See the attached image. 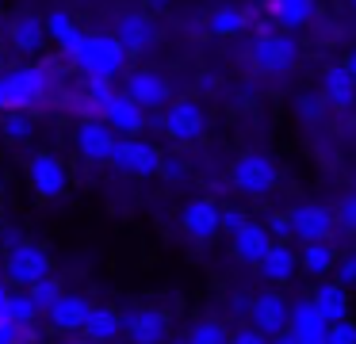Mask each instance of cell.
<instances>
[{
    "label": "cell",
    "mask_w": 356,
    "mask_h": 344,
    "mask_svg": "<svg viewBox=\"0 0 356 344\" xmlns=\"http://www.w3.org/2000/svg\"><path fill=\"white\" fill-rule=\"evenodd\" d=\"M0 73H4V46H0Z\"/></svg>",
    "instance_id": "cell-48"
},
{
    "label": "cell",
    "mask_w": 356,
    "mask_h": 344,
    "mask_svg": "<svg viewBox=\"0 0 356 344\" xmlns=\"http://www.w3.org/2000/svg\"><path fill=\"white\" fill-rule=\"evenodd\" d=\"M230 336L234 333H226V325H218V321H195L184 344H230Z\"/></svg>",
    "instance_id": "cell-30"
},
{
    "label": "cell",
    "mask_w": 356,
    "mask_h": 344,
    "mask_svg": "<svg viewBox=\"0 0 356 344\" xmlns=\"http://www.w3.org/2000/svg\"><path fill=\"white\" fill-rule=\"evenodd\" d=\"M245 222H249V218H245V211H238V206H222V229H226L230 237L238 234V229L245 226Z\"/></svg>",
    "instance_id": "cell-39"
},
{
    "label": "cell",
    "mask_w": 356,
    "mask_h": 344,
    "mask_svg": "<svg viewBox=\"0 0 356 344\" xmlns=\"http://www.w3.org/2000/svg\"><path fill=\"white\" fill-rule=\"evenodd\" d=\"M291 333L299 336V344H325L330 336V321L314 306V298H302L291 306Z\"/></svg>",
    "instance_id": "cell-18"
},
{
    "label": "cell",
    "mask_w": 356,
    "mask_h": 344,
    "mask_svg": "<svg viewBox=\"0 0 356 344\" xmlns=\"http://www.w3.org/2000/svg\"><path fill=\"white\" fill-rule=\"evenodd\" d=\"M348 295H353V290L341 287L337 279H325V283H318V287H314V295H310V298H314V306L325 313V321L333 325V321H345L348 318V306H353V302H348Z\"/></svg>",
    "instance_id": "cell-23"
},
{
    "label": "cell",
    "mask_w": 356,
    "mask_h": 344,
    "mask_svg": "<svg viewBox=\"0 0 356 344\" xmlns=\"http://www.w3.org/2000/svg\"><path fill=\"white\" fill-rule=\"evenodd\" d=\"M27 290H31V295H35V302H39L42 310H50V306H54L58 298L65 295V290L58 287V279H54V275H47V279H42V283H35V287H27Z\"/></svg>",
    "instance_id": "cell-32"
},
{
    "label": "cell",
    "mask_w": 356,
    "mask_h": 344,
    "mask_svg": "<svg viewBox=\"0 0 356 344\" xmlns=\"http://www.w3.org/2000/svg\"><path fill=\"white\" fill-rule=\"evenodd\" d=\"M291 229L299 241H330V234L337 229V211L322 203H299L291 206Z\"/></svg>",
    "instance_id": "cell-9"
},
{
    "label": "cell",
    "mask_w": 356,
    "mask_h": 344,
    "mask_svg": "<svg viewBox=\"0 0 356 344\" xmlns=\"http://www.w3.org/2000/svg\"><path fill=\"white\" fill-rule=\"evenodd\" d=\"M88 313H92V302H88L85 295H62L47 310V318H50V325H54L58 333H77V329H85Z\"/></svg>",
    "instance_id": "cell-19"
},
{
    "label": "cell",
    "mask_w": 356,
    "mask_h": 344,
    "mask_svg": "<svg viewBox=\"0 0 356 344\" xmlns=\"http://www.w3.org/2000/svg\"><path fill=\"white\" fill-rule=\"evenodd\" d=\"M127 96H134L146 111H157V107L172 104V84L157 69H134V73H127Z\"/></svg>",
    "instance_id": "cell-13"
},
{
    "label": "cell",
    "mask_w": 356,
    "mask_h": 344,
    "mask_svg": "<svg viewBox=\"0 0 356 344\" xmlns=\"http://www.w3.org/2000/svg\"><path fill=\"white\" fill-rule=\"evenodd\" d=\"M161 172L169 176V180H180V176H184V165H180V161H169L165 157V165H161Z\"/></svg>",
    "instance_id": "cell-42"
},
{
    "label": "cell",
    "mask_w": 356,
    "mask_h": 344,
    "mask_svg": "<svg viewBox=\"0 0 356 344\" xmlns=\"http://www.w3.org/2000/svg\"><path fill=\"white\" fill-rule=\"evenodd\" d=\"M4 96H8V111H31L35 104H42L50 92V76L39 65H16L4 69Z\"/></svg>",
    "instance_id": "cell-3"
},
{
    "label": "cell",
    "mask_w": 356,
    "mask_h": 344,
    "mask_svg": "<svg viewBox=\"0 0 356 344\" xmlns=\"http://www.w3.org/2000/svg\"><path fill=\"white\" fill-rule=\"evenodd\" d=\"M81 333H85L92 344L115 341V336L123 333V313H119L115 306H92V313H88V321H85Z\"/></svg>",
    "instance_id": "cell-25"
},
{
    "label": "cell",
    "mask_w": 356,
    "mask_h": 344,
    "mask_svg": "<svg viewBox=\"0 0 356 344\" xmlns=\"http://www.w3.org/2000/svg\"><path fill=\"white\" fill-rule=\"evenodd\" d=\"M230 344H272V336H264L261 329L249 325V329H238V333L230 336Z\"/></svg>",
    "instance_id": "cell-40"
},
{
    "label": "cell",
    "mask_w": 356,
    "mask_h": 344,
    "mask_svg": "<svg viewBox=\"0 0 356 344\" xmlns=\"http://www.w3.org/2000/svg\"><path fill=\"white\" fill-rule=\"evenodd\" d=\"M27 180H31V188L39 199H58L70 188V168H65V161L54 157V153H35L31 165H27Z\"/></svg>",
    "instance_id": "cell-8"
},
{
    "label": "cell",
    "mask_w": 356,
    "mask_h": 344,
    "mask_svg": "<svg viewBox=\"0 0 356 344\" xmlns=\"http://www.w3.org/2000/svg\"><path fill=\"white\" fill-rule=\"evenodd\" d=\"M264 226H268V234L276 237V241L295 237V229H291V211H272L268 218H264Z\"/></svg>",
    "instance_id": "cell-33"
},
{
    "label": "cell",
    "mask_w": 356,
    "mask_h": 344,
    "mask_svg": "<svg viewBox=\"0 0 356 344\" xmlns=\"http://www.w3.org/2000/svg\"><path fill=\"white\" fill-rule=\"evenodd\" d=\"M345 69L353 73V81H356V50H348V58H345Z\"/></svg>",
    "instance_id": "cell-46"
},
{
    "label": "cell",
    "mask_w": 356,
    "mask_h": 344,
    "mask_svg": "<svg viewBox=\"0 0 356 344\" xmlns=\"http://www.w3.org/2000/svg\"><path fill=\"white\" fill-rule=\"evenodd\" d=\"M31 130H35V122L27 111H4V119H0V134L8 138V142H27Z\"/></svg>",
    "instance_id": "cell-31"
},
{
    "label": "cell",
    "mask_w": 356,
    "mask_h": 344,
    "mask_svg": "<svg viewBox=\"0 0 356 344\" xmlns=\"http://www.w3.org/2000/svg\"><path fill=\"white\" fill-rule=\"evenodd\" d=\"M268 12H272V19H276L280 27L295 31L314 15V0H268Z\"/></svg>",
    "instance_id": "cell-27"
},
{
    "label": "cell",
    "mask_w": 356,
    "mask_h": 344,
    "mask_svg": "<svg viewBox=\"0 0 356 344\" xmlns=\"http://www.w3.org/2000/svg\"><path fill=\"white\" fill-rule=\"evenodd\" d=\"M230 241H234V256H238L241 264L261 268V260L268 256V249L276 245V237L268 234V226H264V222H253V218H249L245 226H241L238 234L230 237Z\"/></svg>",
    "instance_id": "cell-17"
},
{
    "label": "cell",
    "mask_w": 356,
    "mask_h": 344,
    "mask_svg": "<svg viewBox=\"0 0 356 344\" xmlns=\"http://www.w3.org/2000/svg\"><path fill=\"white\" fill-rule=\"evenodd\" d=\"M180 226L192 241H211V237L222 234V206L215 199H192L180 211Z\"/></svg>",
    "instance_id": "cell-11"
},
{
    "label": "cell",
    "mask_w": 356,
    "mask_h": 344,
    "mask_svg": "<svg viewBox=\"0 0 356 344\" xmlns=\"http://www.w3.org/2000/svg\"><path fill=\"white\" fill-rule=\"evenodd\" d=\"M0 111H8V96H4V76H0Z\"/></svg>",
    "instance_id": "cell-47"
},
{
    "label": "cell",
    "mask_w": 356,
    "mask_h": 344,
    "mask_svg": "<svg viewBox=\"0 0 356 344\" xmlns=\"http://www.w3.org/2000/svg\"><path fill=\"white\" fill-rule=\"evenodd\" d=\"M272 344H299V336L287 329V333H280V336H272Z\"/></svg>",
    "instance_id": "cell-45"
},
{
    "label": "cell",
    "mask_w": 356,
    "mask_h": 344,
    "mask_svg": "<svg viewBox=\"0 0 356 344\" xmlns=\"http://www.w3.org/2000/svg\"><path fill=\"white\" fill-rule=\"evenodd\" d=\"M115 38L123 42V50L131 54V58H138V54H146L149 46L157 42V23L149 19L146 12H127V15H119V23H115Z\"/></svg>",
    "instance_id": "cell-16"
},
{
    "label": "cell",
    "mask_w": 356,
    "mask_h": 344,
    "mask_svg": "<svg viewBox=\"0 0 356 344\" xmlns=\"http://www.w3.org/2000/svg\"><path fill=\"white\" fill-rule=\"evenodd\" d=\"M127 58L131 54L123 50L115 35H85V46L73 58V65L85 73V81H115L127 69Z\"/></svg>",
    "instance_id": "cell-1"
},
{
    "label": "cell",
    "mask_w": 356,
    "mask_h": 344,
    "mask_svg": "<svg viewBox=\"0 0 356 344\" xmlns=\"http://www.w3.org/2000/svg\"><path fill=\"white\" fill-rule=\"evenodd\" d=\"M302 272L307 275H333V268H337V252H333V245L330 241H310V245H302Z\"/></svg>",
    "instance_id": "cell-26"
},
{
    "label": "cell",
    "mask_w": 356,
    "mask_h": 344,
    "mask_svg": "<svg viewBox=\"0 0 356 344\" xmlns=\"http://www.w3.org/2000/svg\"><path fill=\"white\" fill-rule=\"evenodd\" d=\"M207 31H211L215 38H234V35H241V31H245V12H241V8H234V4L215 8V12H211Z\"/></svg>",
    "instance_id": "cell-28"
},
{
    "label": "cell",
    "mask_w": 356,
    "mask_h": 344,
    "mask_svg": "<svg viewBox=\"0 0 356 344\" xmlns=\"http://www.w3.org/2000/svg\"><path fill=\"white\" fill-rule=\"evenodd\" d=\"M111 165L127 176H157L165 165V157L154 142H146V138H119Z\"/></svg>",
    "instance_id": "cell-7"
},
{
    "label": "cell",
    "mask_w": 356,
    "mask_h": 344,
    "mask_svg": "<svg viewBox=\"0 0 356 344\" xmlns=\"http://www.w3.org/2000/svg\"><path fill=\"white\" fill-rule=\"evenodd\" d=\"M100 119L108 122V126L115 130V134H123V138H138V134H142V126H146V107H142L134 96H127V92H115V99H111V104L104 107Z\"/></svg>",
    "instance_id": "cell-15"
},
{
    "label": "cell",
    "mask_w": 356,
    "mask_h": 344,
    "mask_svg": "<svg viewBox=\"0 0 356 344\" xmlns=\"http://www.w3.org/2000/svg\"><path fill=\"white\" fill-rule=\"evenodd\" d=\"M299 268H302V260H299V252H295L287 241H276L268 249V256L261 260V275L268 283H287Z\"/></svg>",
    "instance_id": "cell-20"
},
{
    "label": "cell",
    "mask_w": 356,
    "mask_h": 344,
    "mask_svg": "<svg viewBox=\"0 0 356 344\" xmlns=\"http://www.w3.org/2000/svg\"><path fill=\"white\" fill-rule=\"evenodd\" d=\"M88 99H92L96 111L104 115V107L115 99V88H111V81H88Z\"/></svg>",
    "instance_id": "cell-38"
},
{
    "label": "cell",
    "mask_w": 356,
    "mask_h": 344,
    "mask_svg": "<svg viewBox=\"0 0 356 344\" xmlns=\"http://www.w3.org/2000/svg\"><path fill=\"white\" fill-rule=\"evenodd\" d=\"M325 344H356V321H353V318L333 321V325H330V336H325Z\"/></svg>",
    "instance_id": "cell-36"
},
{
    "label": "cell",
    "mask_w": 356,
    "mask_h": 344,
    "mask_svg": "<svg viewBox=\"0 0 356 344\" xmlns=\"http://www.w3.org/2000/svg\"><path fill=\"white\" fill-rule=\"evenodd\" d=\"M42 313V306L35 302V295L27 287H12L8 295V318L16 321V325H35V318Z\"/></svg>",
    "instance_id": "cell-29"
},
{
    "label": "cell",
    "mask_w": 356,
    "mask_h": 344,
    "mask_svg": "<svg viewBox=\"0 0 356 344\" xmlns=\"http://www.w3.org/2000/svg\"><path fill=\"white\" fill-rule=\"evenodd\" d=\"M337 226L348 229V234H356V191H348L337 203Z\"/></svg>",
    "instance_id": "cell-37"
},
{
    "label": "cell",
    "mask_w": 356,
    "mask_h": 344,
    "mask_svg": "<svg viewBox=\"0 0 356 344\" xmlns=\"http://www.w3.org/2000/svg\"><path fill=\"white\" fill-rule=\"evenodd\" d=\"M8 38H12V50H19V54H39L42 42L50 38V31H47V23H42L39 15H19V19H12Z\"/></svg>",
    "instance_id": "cell-22"
},
{
    "label": "cell",
    "mask_w": 356,
    "mask_h": 344,
    "mask_svg": "<svg viewBox=\"0 0 356 344\" xmlns=\"http://www.w3.org/2000/svg\"><path fill=\"white\" fill-rule=\"evenodd\" d=\"M47 31H50V38L58 42V50L65 54V58H77L81 54V46H85V31L73 23V15L70 12H54V15H47Z\"/></svg>",
    "instance_id": "cell-24"
},
{
    "label": "cell",
    "mask_w": 356,
    "mask_h": 344,
    "mask_svg": "<svg viewBox=\"0 0 356 344\" xmlns=\"http://www.w3.org/2000/svg\"><path fill=\"white\" fill-rule=\"evenodd\" d=\"M299 61V42L291 35H280V31H268L253 42V65L268 76H284L295 69Z\"/></svg>",
    "instance_id": "cell-6"
},
{
    "label": "cell",
    "mask_w": 356,
    "mask_h": 344,
    "mask_svg": "<svg viewBox=\"0 0 356 344\" xmlns=\"http://www.w3.org/2000/svg\"><path fill=\"white\" fill-rule=\"evenodd\" d=\"M276 176H280V168H276V161L268 157V153H241L238 161H234V168H230V183L241 191V195H249V199H261V195H268L272 188H276Z\"/></svg>",
    "instance_id": "cell-2"
},
{
    "label": "cell",
    "mask_w": 356,
    "mask_h": 344,
    "mask_svg": "<svg viewBox=\"0 0 356 344\" xmlns=\"http://www.w3.org/2000/svg\"><path fill=\"white\" fill-rule=\"evenodd\" d=\"M333 279H337L341 287L356 290V252H345V256L337 260V268H333Z\"/></svg>",
    "instance_id": "cell-34"
},
{
    "label": "cell",
    "mask_w": 356,
    "mask_h": 344,
    "mask_svg": "<svg viewBox=\"0 0 356 344\" xmlns=\"http://www.w3.org/2000/svg\"><path fill=\"white\" fill-rule=\"evenodd\" d=\"M50 275V252L35 241H19L16 249H8L4 256V279L12 287H35Z\"/></svg>",
    "instance_id": "cell-4"
},
{
    "label": "cell",
    "mask_w": 356,
    "mask_h": 344,
    "mask_svg": "<svg viewBox=\"0 0 356 344\" xmlns=\"http://www.w3.org/2000/svg\"><path fill=\"white\" fill-rule=\"evenodd\" d=\"M161 130H165V138L177 142V145H195L207 134V111H203L195 99H172V104L165 107Z\"/></svg>",
    "instance_id": "cell-5"
},
{
    "label": "cell",
    "mask_w": 356,
    "mask_h": 344,
    "mask_svg": "<svg viewBox=\"0 0 356 344\" xmlns=\"http://www.w3.org/2000/svg\"><path fill=\"white\" fill-rule=\"evenodd\" d=\"M24 341H35L31 325H16L12 318L0 321V344H24Z\"/></svg>",
    "instance_id": "cell-35"
},
{
    "label": "cell",
    "mask_w": 356,
    "mask_h": 344,
    "mask_svg": "<svg viewBox=\"0 0 356 344\" xmlns=\"http://www.w3.org/2000/svg\"><path fill=\"white\" fill-rule=\"evenodd\" d=\"M322 96L330 107H353L356 104V81L345 69V61H341V65H330L322 73Z\"/></svg>",
    "instance_id": "cell-21"
},
{
    "label": "cell",
    "mask_w": 356,
    "mask_h": 344,
    "mask_svg": "<svg viewBox=\"0 0 356 344\" xmlns=\"http://www.w3.org/2000/svg\"><path fill=\"white\" fill-rule=\"evenodd\" d=\"M115 145H119V138L104 119H85L77 126V153L85 161H92V165H104V161L115 157Z\"/></svg>",
    "instance_id": "cell-12"
},
{
    "label": "cell",
    "mask_w": 356,
    "mask_h": 344,
    "mask_svg": "<svg viewBox=\"0 0 356 344\" xmlns=\"http://www.w3.org/2000/svg\"><path fill=\"white\" fill-rule=\"evenodd\" d=\"M142 4H146V12H165L172 0H142Z\"/></svg>",
    "instance_id": "cell-44"
},
{
    "label": "cell",
    "mask_w": 356,
    "mask_h": 344,
    "mask_svg": "<svg viewBox=\"0 0 356 344\" xmlns=\"http://www.w3.org/2000/svg\"><path fill=\"white\" fill-rule=\"evenodd\" d=\"M123 333L131 336L134 344H165V336H169V318H165V310H157V306H138V310H131L123 318Z\"/></svg>",
    "instance_id": "cell-14"
},
{
    "label": "cell",
    "mask_w": 356,
    "mask_h": 344,
    "mask_svg": "<svg viewBox=\"0 0 356 344\" xmlns=\"http://www.w3.org/2000/svg\"><path fill=\"white\" fill-rule=\"evenodd\" d=\"M348 8H353V12H356V0H348Z\"/></svg>",
    "instance_id": "cell-49"
},
{
    "label": "cell",
    "mask_w": 356,
    "mask_h": 344,
    "mask_svg": "<svg viewBox=\"0 0 356 344\" xmlns=\"http://www.w3.org/2000/svg\"><path fill=\"white\" fill-rule=\"evenodd\" d=\"M8 295H12V290L4 287V283H0V321L8 318Z\"/></svg>",
    "instance_id": "cell-43"
},
{
    "label": "cell",
    "mask_w": 356,
    "mask_h": 344,
    "mask_svg": "<svg viewBox=\"0 0 356 344\" xmlns=\"http://www.w3.org/2000/svg\"><path fill=\"white\" fill-rule=\"evenodd\" d=\"M322 104H325V96L310 92V96L299 99V115H307V119H318V115H322Z\"/></svg>",
    "instance_id": "cell-41"
},
{
    "label": "cell",
    "mask_w": 356,
    "mask_h": 344,
    "mask_svg": "<svg viewBox=\"0 0 356 344\" xmlns=\"http://www.w3.org/2000/svg\"><path fill=\"white\" fill-rule=\"evenodd\" d=\"M249 321H253V329H261L264 336H280V333L291 329V306H287L284 295L264 290V295H257L253 306H249Z\"/></svg>",
    "instance_id": "cell-10"
}]
</instances>
